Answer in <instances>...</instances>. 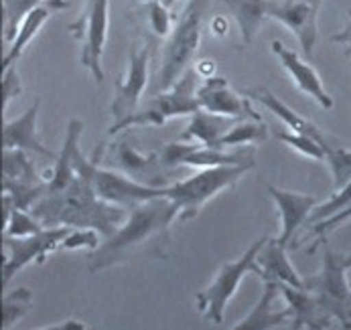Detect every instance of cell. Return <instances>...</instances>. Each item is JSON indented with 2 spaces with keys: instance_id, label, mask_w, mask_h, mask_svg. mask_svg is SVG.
I'll return each mask as SVG.
<instances>
[{
  "instance_id": "6da1fadb",
  "label": "cell",
  "mask_w": 351,
  "mask_h": 330,
  "mask_svg": "<svg viewBox=\"0 0 351 330\" xmlns=\"http://www.w3.org/2000/svg\"><path fill=\"white\" fill-rule=\"evenodd\" d=\"M175 219H179V209L167 196H156L130 209L124 223L94 251L90 259V270H104L116 264L124 253L151 241L152 237L167 233Z\"/></svg>"
},
{
  "instance_id": "7a4b0ae2",
  "label": "cell",
  "mask_w": 351,
  "mask_h": 330,
  "mask_svg": "<svg viewBox=\"0 0 351 330\" xmlns=\"http://www.w3.org/2000/svg\"><path fill=\"white\" fill-rule=\"evenodd\" d=\"M35 217L47 223L57 219L63 225H82L101 229L106 236H112L122 221V207L104 203L94 192L92 185L86 179H75L69 187L61 192L47 194L41 203L35 205Z\"/></svg>"
},
{
  "instance_id": "3957f363",
  "label": "cell",
  "mask_w": 351,
  "mask_h": 330,
  "mask_svg": "<svg viewBox=\"0 0 351 330\" xmlns=\"http://www.w3.org/2000/svg\"><path fill=\"white\" fill-rule=\"evenodd\" d=\"M209 0H189L177 27L169 35L162 51V61L156 73V94L171 90L189 69L201 43V25Z\"/></svg>"
},
{
  "instance_id": "277c9868",
  "label": "cell",
  "mask_w": 351,
  "mask_h": 330,
  "mask_svg": "<svg viewBox=\"0 0 351 330\" xmlns=\"http://www.w3.org/2000/svg\"><path fill=\"white\" fill-rule=\"evenodd\" d=\"M268 239H270L268 236L258 237L238 259L223 264L217 276L213 278V282L195 296L199 312L209 322H215V325L223 322L226 308L230 300L236 296L242 280L248 274H258V253L268 243Z\"/></svg>"
},
{
  "instance_id": "5b68a950",
  "label": "cell",
  "mask_w": 351,
  "mask_h": 330,
  "mask_svg": "<svg viewBox=\"0 0 351 330\" xmlns=\"http://www.w3.org/2000/svg\"><path fill=\"white\" fill-rule=\"evenodd\" d=\"M252 166H215L201 168L193 177L165 187V196L179 209V221H191L199 215L203 205L221 190L236 185Z\"/></svg>"
},
{
  "instance_id": "8992f818",
  "label": "cell",
  "mask_w": 351,
  "mask_h": 330,
  "mask_svg": "<svg viewBox=\"0 0 351 330\" xmlns=\"http://www.w3.org/2000/svg\"><path fill=\"white\" fill-rule=\"evenodd\" d=\"M197 90H199L197 73L193 69H187L185 75L171 90L154 95L145 110L136 112L134 116H130L128 120L120 124H114L110 128V134H116L134 126H165V122L173 118L193 116L197 110H201Z\"/></svg>"
},
{
  "instance_id": "52a82bcc",
  "label": "cell",
  "mask_w": 351,
  "mask_h": 330,
  "mask_svg": "<svg viewBox=\"0 0 351 330\" xmlns=\"http://www.w3.org/2000/svg\"><path fill=\"white\" fill-rule=\"evenodd\" d=\"M304 283L306 290H311L317 296V300L329 316L339 318L343 325H351V288L348 270L339 253L331 251L325 245L321 272L315 278H311V282Z\"/></svg>"
},
{
  "instance_id": "ba28073f",
  "label": "cell",
  "mask_w": 351,
  "mask_h": 330,
  "mask_svg": "<svg viewBox=\"0 0 351 330\" xmlns=\"http://www.w3.org/2000/svg\"><path fill=\"white\" fill-rule=\"evenodd\" d=\"M108 25H110V0H88L84 14L69 25V31L82 39V65L92 73L94 81H104V67L101 57L108 39Z\"/></svg>"
},
{
  "instance_id": "9c48e42d",
  "label": "cell",
  "mask_w": 351,
  "mask_h": 330,
  "mask_svg": "<svg viewBox=\"0 0 351 330\" xmlns=\"http://www.w3.org/2000/svg\"><path fill=\"white\" fill-rule=\"evenodd\" d=\"M69 227H55V229H43L41 233L31 237H8L2 239V251L4 264H2V283L10 282L21 270H25L29 264L39 262L43 264L51 251L59 249L61 241L69 236Z\"/></svg>"
},
{
  "instance_id": "30bf717a",
  "label": "cell",
  "mask_w": 351,
  "mask_h": 330,
  "mask_svg": "<svg viewBox=\"0 0 351 330\" xmlns=\"http://www.w3.org/2000/svg\"><path fill=\"white\" fill-rule=\"evenodd\" d=\"M165 166H193V168H215V166H254L252 150H223L203 146L199 142H171L158 154Z\"/></svg>"
},
{
  "instance_id": "8fae6325",
  "label": "cell",
  "mask_w": 351,
  "mask_h": 330,
  "mask_svg": "<svg viewBox=\"0 0 351 330\" xmlns=\"http://www.w3.org/2000/svg\"><path fill=\"white\" fill-rule=\"evenodd\" d=\"M149 61H151L149 43L130 53L126 73L120 81H116V94L112 99V116L116 124L136 114L138 101L149 86Z\"/></svg>"
},
{
  "instance_id": "7c38bea8",
  "label": "cell",
  "mask_w": 351,
  "mask_h": 330,
  "mask_svg": "<svg viewBox=\"0 0 351 330\" xmlns=\"http://www.w3.org/2000/svg\"><path fill=\"white\" fill-rule=\"evenodd\" d=\"M92 189L104 203L116 205V207H138L147 201L156 196H165V189L143 185L136 179L124 175L122 170H108V168H96L92 177Z\"/></svg>"
},
{
  "instance_id": "4fadbf2b",
  "label": "cell",
  "mask_w": 351,
  "mask_h": 330,
  "mask_svg": "<svg viewBox=\"0 0 351 330\" xmlns=\"http://www.w3.org/2000/svg\"><path fill=\"white\" fill-rule=\"evenodd\" d=\"M201 110L217 114V116H230V118H242V120H262L260 114L252 107L248 97L238 95L221 75H209L199 84L197 90Z\"/></svg>"
},
{
  "instance_id": "5bb4252c",
  "label": "cell",
  "mask_w": 351,
  "mask_h": 330,
  "mask_svg": "<svg viewBox=\"0 0 351 330\" xmlns=\"http://www.w3.org/2000/svg\"><path fill=\"white\" fill-rule=\"evenodd\" d=\"M323 0H285L276 2L272 8V18L285 25L301 43L306 57L313 55L317 41V18Z\"/></svg>"
},
{
  "instance_id": "9a60e30c",
  "label": "cell",
  "mask_w": 351,
  "mask_h": 330,
  "mask_svg": "<svg viewBox=\"0 0 351 330\" xmlns=\"http://www.w3.org/2000/svg\"><path fill=\"white\" fill-rule=\"evenodd\" d=\"M272 53L280 59L282 67L287 69V73L291 75V79L295 81V86L301 90L302 94L313 97L323 110H333L335 101L329 95V92L325 90L323 79L313 65H308L297 51L289 49L280 41H272Z\"/></svg>"
},
{
  "instance_id": "2e32d148",
  "label": "cell",
  "mask_w": 351,
  "mask_h": 330,
  "mask_svg": "<svg viewBox=\"0 0 351 330\" xmlns=\"http://www.w3.org/2000/svg\"><path fill=\"white\" fill-rule=\"evenodd\" d=\"M268 194L272 196L276 209H278V217H280V236L278 243L280 245H289L291 239L297 236L299 227L306 219H311V213L317 207V199L313 194H304V192H295V190H285L278 187H266Z\"/></svg>"
},
{
  "instance_id": "e0dca14e",
  "label": "cell",
  "mask_w": 351,
  "mask_h": 330,
  "mask_svg": "<svg viewBox=\"0 0 351 330\" xmlns=\"http://www.w3.org/2000/svg\"><path fill=\"white\" fill-rule=\"evenodd\" d=\"M39 103L41 101L37 97L25 114H21L19 118L4 124V132H2L4 142L2 144H4V150H25L29 154H37V156H43V158L55 162L57 156L41 142V136L37 132Z\"/></svg>"
},
{
  "instance_id": "ac0fdd59",
  "label": "cell",
  "mask_w": 351,
  "mask_h": 330,
  "mask_svg": "<svg viewBox=\"0 0 351 330\" xmlns=\"http://www.w3.org/2000/svg\"><path fill=\"white\" fill-rule=\"evenodd\" d=\"M258 276L264 282L287 283L299 290L306 288L304 280L297 274V270L293 268L287 255V247L280 245L278 239H268V243L258 253Z\"/></svg>"
},
{
  "instance_id": "d6986e66",
  "label": "cell",
  "mask_w": 351,
  "mask_h": 330,
  "mask_svg": "<svg viewBox=\"0 0 351 330\" xmlns=\"http://www.w3.org/2000/svg\"><path fill=\"white\" fill-rule=\"evenodd\" d=\"M280 296L287 300V308L291 310V318L295 320V329L308 327L313 330H323L327 320L331 318L325 308L321 306V302L317 300V296L311 290H299L287 283H278Z\"/></svg>"
},
{
  "instance_id": "ffe728a7",
  "label": "cell",
  "mask_w": 351,
  "mask_h": 330,
  "mask_svg": "<svg viewBox=\"0 0 351 330\" xmlns=\"http://www.w3.org/2000/svg\"><path fill=\"white\" fill-rule=\"evenodd\" d=\"M280 296L278 283L276 282H264V290L256 302V306L252 308L248 316H244L232 330H270L285 325L291 320V310H274V302Z\"/></svg>"
},
{
  "instance_id": "44dd1931",
  "label": "cell",
  "mask_w": 351,
  "mask_h": 330,
  "mask_svg": "<svg viewBox=\"0 0 351 330\" xmlns=\"http://www.w3.org/2000/svg\"><path fill=\"white\" fill-rule=\"evenodd\" d=\"M242 118H230V116H217L205 110H197L191 116L189 126L181 134V140L199 142L203 146L217 148L219 140L240 122Z\"/></svg>"
},
{
  "instance_id": "7402d4cb",
  "label": "cell",
  "mask_w": 351,
  "mask_h": 330,
  "mask_svg": "<svg viewBox=\"0 0 351 330\" xmlns=\"http://www.w3.org/2000/svg\"><path fill=\"white\" fill-rule=\"evenodd\" d=\"M67 2L65 0H47L45 4L37 6L21 25L16 37L10 41V49L6 51V55L2 57V71L12 67L16 63V59H21L23 51L29 47V43L37 37V33L43 29V25L47 23V18L51 16L53 10H59V8H65Z\"/></svg>"
},
{
  "instance_id": "603a6c76",
  "label": "cell",
  "mask_w": 351,
  "mask_h": 330,
  "mask_svg": "<svg viewBox=\"0 0 351 330\" xmlns=\"http://www.w3.org/2000/svg\"><path fill=\"white\" fill-rule=\"evenodd\" d=\"M246 97H250L254 101L262 103L268 112H272V114H274L289 130H293V132L313 136V138H317V140H323V138L327 136L325 132H321V130L315 126V122L302 118L301 114H297L293 107H289L280 97H276L268 88H256V90H250V92H246Z\"/></svg>"
},
{
  "instance_id": "cb8c5ba5",
  "label": "cell",
  "mask_w": 351,
  "mask_h": 330,
  "mask_svg": "<svg viewBox=\"0 0 351 330\" xmlns=\"http://www.w3.org/2000/svg\"><path fill=\"white\" fill-rule=\"evenodd\" d=\"M226 4L238 23L242 43L250 45L264 21L272 18V8L276 0H226Z\"/></svg>"
},
{
  "instance_id": "d4e9b609",
  "label": "cell",
  "mask_w": 351,
  "mask_h": 330,
  "mask_svg": "<svg viewBox=\"0 0 351 330\" xmlns=\"http://www.w3.org/2000/svg\"><path fill=\"white\" fill-rule=\"evenodd\" d=\"M321 144L325 146V162L331 173L333 192H337L351 183V150L335 144L329 136H325Z\"/></svg>"
},
{
  "instance_id": "484cf974",
  "label": "cell",
  "mask_w": 351,
  "mask_h": 330,
  "mask_svg": "<svg viewBox=\"0 0 351 330\" xmlns=\"http://www.w3.org/2000/svg\"><path fill=\"white\" fill-rule=\"evenodd\" d=\"M2 183H21V185H41L37 170L25 150H4V168Z\"/></svg>"
},
{
  "instance_id": "4316f807",
  "label": "cell",
  "mask_w": 351,
  "mask_h": 330,
  "mask_svg": "<svg viewBox=\"0 0 351 330\" xmlns=\"http://www.w3.org/2000/svg\"><path fill=\"white\" fill-rule=\"evenodd\" d=\"M47 0H2V33L6 41H12L23 21Z\"/></svg>"
},
{
  "instance_id": "83f0119b",
  "label": "cell",
  "mask_w": 351,
  "mask_h": 330,
  "mask_svg": "<svg viewBox=\"0 0 351 330\" xmlns=\"http://www.w3.org/2000/svg\"><path fill=\"white\" fill-rule=\"evenodd\" d=\"M158 154H138L128 142H118L114 146V162L116 166H120L122 173H126L128 177L134 179V175H143L149 168H152V164L158 160Z\"/></svg>"
},
{
  "instance_id": "f1b7e54d",
  "label": "cell",
  "mask_w": 351,
  "mask_h": 330,
  "mask_svg": "<svg viewBox=\"0 0 351 330\" xmlns=\"http://www.w3.org/2000/svg\"><path fill=\"white\" fill-rule=\"evenodd\" d=\"M268 138V128L262 120H240L221 140L217 148H236L242 144H260Z\"/></svg>"
},
{
  "instance_id": "f546056e",
  "label": "cell",
  "mask_w": 351,
  "mask_h": 330,
  "mask_svg": "<svg viewBox=\"0 0 351 330\" xmlns=\"http://www.w3.org/2000/svg\"><path fill=\"white\" fill-rule=\"evenodd\" d=\"M31 302L33 294L29 288H16L14 292L6 294V298L2 300V329L8 330L21 316H25Z\"/></svg>"
},
{
  "instance_id": "4dcf8cb0",
  "label": "cell",
  "mask_w": 351,
  "mask_h": 330,
  "mask_svg": "<svg viewBox=\"0 0 351 330\" xmlns=\"http://www.w3.org/2000/svg\"><path fill=\"white\" fill-rule=\"evenodd\" d=\"M276 138L280 142H285L287 146H291L295 152L306 156V158L325 160V146L321 144V140H317L313 136L299 134V132H293V130H278L276 132Z\"/></svg>"
},
{
  "instance_id": "1f68e13d",
  "label": "cell",
  "mask_w": 351,
  "mask_h": 330,
  "mask_svg": "<svg viewBox=\"0 0 351 330\" xmlns=\"http://www.w3.org/2000/svg\"><path fill=\"white\" fill-rule=\"evenodd\" d=\"M43 229H45L43 223H41L35 215H31L27 209L14 207V211L10 213V217H8V221H6V225H4V236L31 237L41 233Z\"/></svg>"
},
{
  "instance_id": "d6a6232c",
  "label": "cell",
  "mask_w": 351,
  "mask_h": 330,
  "mask_svg": "<svg viewBox=\"0 0 351 330\" xmlns=\"http://www.w3.org/2000/svg\"><path fill=\"white\" fill-rule=\"evenodd\" d=\"M350 207L351 183L348 187H343L341 190L333 192V196H331L329 201H325L323 205H317L315 211L311 213V223H321V221H325V219H329V217H333V215H337V213H341V211H346V209H350Z\"/></svg>"
},
{
  "instance_id": "836d02e7",
  "label": "cell",
  "mask_w": 351,
  "mask_h": 330,
  "mask_svg": "<svg viewBox=\"0 0 351 330\" xmlns=\"http://www.w3.org/2000/svg\"><path fill=\"white\" fill-rule=\"evenodd\" d=\"M100 247V233L94 227H80L71 229L69 236L65 237L59 245V249L65 251H75V249H92L96 251Z\"/></svg>"
},
{
  "instance_id": "e575fe53",
  "label": "cell",
  "mask_w": 351,
  "mask_h": 330,
  "mask_svg": "<svg viewBox=\"0 0 351 330\" xmlns=\"http://www.w3.org/2000/svg\"><path fill=\"white\" fill-rule=\"evenodd\" d=\"M149 23L156 37H169L171 31V12L160 0L149 2Z\"/></svg>"
},
{
  "instance_id": "d590c367",
  "label": "cell",
  "mask_w": 351,
  "mask_h": 330,
  "mask_svg": "<svg viewBox=\"0 0 351 330\" xmlns=\"http://www.w3.org/2000/svg\"><path fill=\"white\" fill-rule=\"evenodd\" d=\"M23 94V84L16 73V67H8L2 71V107H6L14 97Z\"/></svg>"
},
{
  "instance_id": "8d00e7d4",
  "label": "cell",
  "mask_w": 351,
  "mask_h": 330,
  "mask_svg": "<svg viewBox=\"0 0 351 330\" xmlns=\"http://www.w3.org/2000/svg\"><path fill=\"white\" fill-rule=\"evenodd\" d=\"M39 330H86V325L77 318H69V320H63V322H57V325H51V327Z\"/></svg>"
},
{
  "instance_id": "74e56055",
  "label": "cell",
  "mask_w": 351,
  "mask_h": 330,
  "mask_svg": "<svg viewBox=\"0 0 351 330\" xmlns=\"http://www.w3.org/2000/svg\"><path fill=\"white\" fill-rule=\"evenodd\" d=\"M333 41H337V43H346V45H348V51H351V10H350V23H348V27H346L341 33H337V35L333 37Z\"/></svg>"
},
{
  "instance_id": "f35d334b",
  "label": "cell",
  "mask_w": 351,
  "mask_h": 330,
  "mask_svg": "<svg viewBox=\"0 0 351 330\" xmlns=\"http://www.w3.org/2000/svg\"><path fill=\"white\" fill-rule=\"evenodd\" d=\"M341 259H343V266H346V270H348V276H351V253L341 255Z\"/></svg>"
},
{
  "instance_id": "ab89813d",
  "label": "cell",
  "mask_w": 351,
  "mask_h": 330,
  "mask_svg": "<svg viewBox=\"0 0 351 330\" xmlns=\"http://www.w3.org/2000/svg\"><path fill=\"white\" fill-rule=\"evenodd\" d=\"M160 2H162V4H165L167 8H171V6H173L175 2H179V0H160Z\"/></svg>"
},
{
  "instance_id": "60d3db41",
  "label": "cell",
  "mask_w": 351,
  "mask_h": 330,
  "mask_svg": "<svg viewBox=\"0 0 351 330\" xmlns=\"http://www.w3.org/2000/svg\"><path fill=\"white\" fill-rule=\"evenodd\" d=\"M136 2H147V4H149V2H152V0H136Z\"/></svg>"
},
{
  "instance_id": "b9f144b4",
  "label": "cell",
  "mask_w": 351,
  "mask_h": 330,
  "mask_svg": "<svg viewBox=\"0 0 351 330\" xmlns=\"http://www.w3.org/2000/svg\"><path fill=\"white\" fill-rule=\"evenodd\" d=\"M348 55H350V57H351V51H348Z\"/></svg>"
},
{
  "instance_id": "7bdbcfd3",
  "label": "cell",
  "mask_w": 351,
  "mask_h": 330,
  "mask_svg": "<svg viewBox=\"0 0 351 330\" xmlns=\"http://www.w3.org/2000/svg\"><path fill=\"white\" fill-rule=\"evenodd\" d=\"M323 330H325V329H323Z\"/></svg>"
}]
</instances>
